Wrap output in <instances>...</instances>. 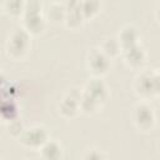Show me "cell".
Segmentation results:
<instances>
[{
    "label": "cell",
    "mask_w": 160,
    "mask_h": 160,
    "mask_svg": "<svg viewBox=\"0 0 160 160\" xmlns=\"http://www.w3.org/2000/svg\"><path fill=\"white\" fill-rule=\"evenodd\" d=\"M28 48V35L24 31H16L12 34L9 41V52L12 56H20Z\"/></svg>",
    "instance_id": "1"
},
{
    "label": "cell",
    "mask_w": 160,
    "mask_h": 160,
    "mask_svg": "<svg viewBox=\"0 0 160 160\" xmlns=\"http://www.w3.org/2000/svg\"><path fill=\"white\" fill-rule=\"evenodd\" d=\"M45 140H46V132L44 131V129H40V128H35L29 131H25L21 138V141L28 146L42 145Z\"/></svg>",
    "instance_id": "2"
},
{
    "label": "cell",
    "mask_w": 160,
    "mask_h": 160,
    "mask_svg": "<svg viewBox=\"0 0 160 160\" xmlns=\"http://www.w3.org/2000/svg\"><path fill=\"white\" fill-rule=\"evenodd\" d=\"M135 121L138 124L139 128L141 129H149L154 121V115L151 112V110L145 106V105H141V106H138L136 108V111H135Z\"/></svg>",
    "instance_id": "3"
},
{
    "label": "cell",
    "mask_w": 160,
    "mask_h": 160,
    "mask_svg": "<svg viewBox=\"0 0 160 160\" xmlns=\"http://www.w3.org/2000/svg\"><path fill=\"white\" fill-rule=\"evenodd\" d=\"M89 68L94 74H104L108 69V59L101 52H92L89 58Z\"/></svg>",
    "instance_id": "4"
},
{
    "label": "cell",
    "mask_w": 160,
    "mask_h": 160,
    "mask_svg": "<svg viewBox=\"0 0 160 160\" xmlns=\"http://www.w3.org/2000/svg\"><path fill=\"white\" fill-rule=\"evenodd\" d=\"M136 39H138L136 30L131 26H126L122 29V31L120 34V45L125 50H128L136 45Z\"/></svg>",
    "instance_id": "5"
},
{
    "label": "cell",
    "mask_w": 160,
    "mask_h": 160,
    "mask_svg": "<svg viewBox=\"0 0 160 160\" xmlns=\"http://www.w3.org/2000/svg\"><path fill=\"white\" fill-rule=\"evenodd\" d=\"M24 25H25L26 30L36 34V32L41 31L44 24H42V19L39 16V14H25Z\"/></svg>",
    "instance_id": "6"
},
{
    "label": "cell",
    "mask_w": 160,
    "mask_h": 160,
    "mask_svg": "<svg viewBox=\"0 0 160 160\" xmlns=\"http://www.w3.org/2000/svg\"><path fill=\"white\" fill-rule=\"evenodd\" d=\"M126 52V60L131 64V65H140L142 61H144V52L141 49H139L136 45L125 50Z\"/></svg>",
    "instance_id": "7"
},
{
    "label": "cell",
    "mask_w": 160,
    "mask_h": 160,
    "mask_svg": "<svg viewBox=\"0 0 160 160\" xmlns=\"http://www.w3.org/2000/svg\"><path fill=\"white\" fill-rule=\"evenodd\" d=\"M105 86L101 81H92L88 85V95L94 98L96 101L102 99V95H105Z\"/></svg>",
    "instance_id": "8"
},
{
    "label": "cell",
    "mask_w": 160,
    "mask_h": 160,
    "mask_svg": "<svg viewBox=\"0 0 160 160\" xmlns=\"http://www.w3.org/2000/svg\"><path fill=\"white\" fill-rule=\"evenodd\" d=\"M80 11L82 16H92L99 9V0H82L80 1Z\"/></svg>",
    "instance_id": "9"
},
{
    "label": "cell",
    "mask_w": 160,
    "mask_h": 160,
    "mask_svg": "<svg viewBox=\"0 0 160 160\" xmlns=\"http://www.w3.org/2000/svg\"><path fill=\"white\" fill-rule=\"evenodd\" d=\"M4 5H5V10L11 15L20 14L25 8V5L22 4V0H6Z\"/></svg>",
    "instance_id": "10"
},
{
    "label": "cell",
    "mask_w": 160,
    "mask_h": 160,
    "mask_svg": "<svg viewBox=\"0 0 160 160\" xmlns=\"http://www.w3.org/2000/svg\"><path fill=\"white\" fill-rule=\"evenodd\" d=\"M78 100L72 99L71 96H69L68 99H65V101L61 104V111L65 114V115H74L75 111H76V108H78Z\"/></svg>",
    "instance_id": "11"
},
{
    "label": "cell",
    "mask_w": 160,
    "mask_h": 160,
    "mask_svg": "<svg viewBox=\"0 0 160 160\" xmlns=\"http://www.w3.org/2000/svg\"><path fill=\"white\" fill-rule=\"evenodd\" d=\"M59 154H60V149H59V146L55 142H49V144L44 145V148H42V155H44V158L52 159V158H58Z\"/></svg>",
    "instance_id": "12"
},
{
    "label": "cell",
    "mask_w": 160,
    "mask_h": 160,
    "mask_svg": "<svg viewBox=\"0 0 160 160\" xmlns=\"http://www.w3.org/2000/svg\"><path fill=\"white\" fill-rule=\"evenodd\" d=\"M119 44L114 40V39H110V40H106L102 45V51L104 54L106 55H115L118 51H119Z\"/></svg>",
    "instance_id": "13"
},
{
    "label": "cell",
    "mask_w": 160,
    "mask_h": 160,
    "mask_svg": "<svg viewBox=\"0 0 160 160\" xmlns=\"http://www.w3.org/2000/svg\"><path fill=\"white\" fill-rule=\"evenodd\" d=\"M8 112L10 114V119H14V116L16 115V106L14 105V102L9 101V109H6V106L2 105V116L6 118Z\"/></svg>",
    "instance_id": "14"
},
{
    "label": "cell",
    "mask_w": 160,
    "mask_h": 160,
    "mask_svg": "<svg viewBox=\"0 0 160 160\" xmlns=\"http://www.w3.org/2000/svg\"><path fill=\"white\" fill-rule=\"evenodd\" d=\"M158 15H159V18H160V8H159V10H158Z\"/></svg>",
    "instance_id": "15"
},
{
    "label": "cell",
    "mask_w": 160,
    "mask_h": 160,
    "mask_svg": "<svg viewBox=\"0 0 160 160\" xmlns=\"http://www.w3.org/2000/svg\"><path fill=\"white\" fill-rule=\"evenodd\" d=\"M55 1H65V0H55Z\"/></svg>",
    "instance_id": "16"
}]
</instances>
